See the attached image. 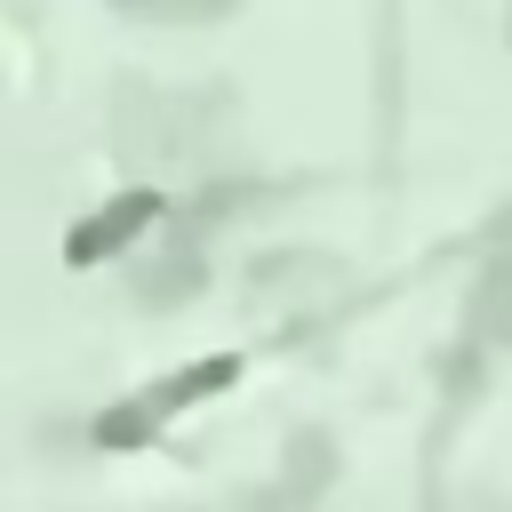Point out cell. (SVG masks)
Returning <instances> with one entry per match:
<instances>
[{"instance_id": "1", "label": "cell", "mask_w": 512, "mask_h": 512, "mask_svg": "<svg viewBox=\"0 0 512 512\" xmlns=\"http://www.w3.org/2000/svg\"><path fill=\"white\" fill-rule=\"evenodd\" d=\"M160 224V192H120L112 208H96L80 232H72V264H96V256H120L128 240H144Z\"/></svg>"}]
</instances>
